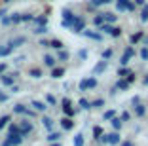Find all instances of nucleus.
Returning <instances> with one entry per match:
<instances>
[{"label":"nucleus","mask_w":148,"mask_h":146,"mask_svg":"<svg viewBox=\"0 0 148 146\" xmlns=\"http://www.w3.org/2000/svg\"><path fill=\"white\" fill-rule=\"evenodd\" d=\"M76 15H74L70 10H63V27H72L76 23Z\"/></svg>","instance_id":"f257e3e1"},{"label":"nucleus","mask_w":148,"mask_h":146,"mask_svg":"<svg viewBox=\"0 0 148 146\" xmlns=\"http://www.w3.org/2000/svg\"><path fill=\"white\" fill-rule=\"evenodd\" d=\"M97 86V78H84L82 82H80V91H87V89H93Z\"/></svg>","instance_id":"f03ea898"},{"label":"nucleus","mask_w":148,"mask_h":146,"mask_svg":"<svg viewBox=\"0 0 148 146\" xmlns=\"http://www.w3.org/2000/svg\"><path fill=\"white\" fill-rule=\"evenodd\" d=\"M101 141L105 142V144H118L120 142V135L118 133H110V135H103Z\"/></svg>","instance_id":"7ed1b4c3"},{"label":"nucleus","mask_w":148,"mask_h":146,"mask_svg":"<svg viewBox=\"0 0 148 146\" xmlns=\"http://www.w3.org/2000/svg\"><path fill=\"white\" fill-rule=\"evenodd\" d=\"M13 112H15V114H27V116H34V112L32 110H29V108L27 106H23V104H15V106H13Z\"/></svg>","instance_id":"20e7f679"},{"label":"nucleus","mask_w":148,"mask_h":146,"mask_svg":"<svg viewBox=\"0 0 148 146\" xmlns=\"http://www.w3.org/2000/svg\"><path fill=\"white\" fill-rule=\"evenodd\" d=\"M19 131H21L23 137H27V135L32 131V123H31V121H27V120H25V121H21V125H19Z\"/></svg>","instance_id":"39448f33"},{"label":"nucleus","mask_w":148,"mask_h":146,"mask_svg":"<svg viewBox=\"0 0 148 146\" xmlns=\"http://www.w3.org/2000/svg\"><path fill=\"white\" fill-rule=\"evenodd\" d=\"M15 78H17V74H2L0 76V80H2V84H6V86H13V82H15Z\"/></svg>","instance_id":"423d86ee"},{"label":"nucleus","mask_w":148,"mask_h":146,"mask_svg":"<svg viewBox=\"0 0 148 146\" xmlns=\"http://www.w3.org/2000/svg\"><path fill=\"white\" fill-rule=\"evenodd\" d=\"M133 55H135V49H133V47H127L125 51H123V57H122V61H120V63H122L123 66H125V64L129 63V59H131Z\"/></svg>","instance_id":"0eeeda50"},{"label":"nucleus","mask_w":148,"mask_h":146,"mask_svg":"<svg viewBox=\"0 0 148 146\" xmlns=\"http://www.w3.org/2000/svg\"><path fill=\"white\" fill-rule=\"evenodd\" d=\"M25 42H27V38H25V36H15V38H13V40H10L8 44L13 47V49H15V47H21Z\"/></svg>","instance_id":"6e6552de"},{"label":"nucleus","mask_w":148,"mask_h":146,"mask_svg":"<svg viewBox=\"0 0 148 146\" xmlns=\"http://www.w3.org/2000/svg\"><path fill=\"white\" fill-rule=\"evenodd\" d=\"M84 27H86L84 19H82V17H78V19H76V23H74V25L70 27V29H72L74 32H84Z\"/></svg>","instance_id":"1a4fd4ad"},{"label":"nucleus","mask_w":148,"mask_h":146,"mask_svg":"<svg viewBox=\"0 0 148 146\" xmlns=\"http://www.w3.org/2000/svg\"><path fill=\"white\" fill-rule=\"evenodd\" d=\"M61 127L66 129V131H70V129L74 127V120H70V118H63V120H61Z\"/></svg>","instance_id":"9d476101"},{"label":"nucleus","mask_w":148,"mask_h":146,"mask_svg":"<svg viewBox=\"0 0 148 146\" xmlns=\"http://www.w3.org/2000/svg\"><path fill=\"white\" fill-rule=\"evenodd\" d=\"M12 51H13V47L10 46V44H6V46H0V57H6V55H10Z\"/></svg>","instance_id":"9b49d317"},{"label":"nucleus","mask_w":148,"mask_h":146,"mask_svg":"<svg viewBox=\"0 0 148 146\" xmlns=\"http://www.w3.org/2000/svg\"><path fill=\"white\" fill-rule=\"evenodd\" d=\"M129 2H131V0H116V8L120 10V12H123V10H127Z\"/></svg>","instance_id":"f8f14e48"},{"label":"nucleus","mask_w":148,"mask_h":146,"mask_svg":"<svg viewBox=\"0 0 148 146\" xmlns=\"http://www.w3.org/2000/svg\"><path fill=\"white\" fill-rule=\"evenodd\" d=\"M32 106H34V110H38V112H46V108H48V106H46V103H40V101H32Z\"/></svg>","instance_id":"ddd939ff"},{"label":"nucleus","mask_w":148,"mask_h":146,"mask_svg":"<svg viewBox=\"0 0 148 146\" xmlns=\"http://www.w3.org/2000/svg\"><path fill=\"white\" fill-rule=\"evenodd\" d=\"M103 17H105V23H110V25H114L116 19H118L114 13H103Z\"/></svg>","instance_id":"4468645a"},{"label":"nucleus","mask_w":148,"mask_h":146,"mask_svg":"<svg viewBox=\"0 0 148 146\" xmlns=\"http://www.w3.org/2000/svg\"><path fill=\"white\" fill-rule=\"evenodd\" d=\"M140 21H143V23L148 21V4H144L143 10H140Z\"/></svg>","instance_id":"2eb2a0df"},{"label":"nucleus","mask_w":148,"mask_h":146,"mask_svg":"<svg viewBox=\"0 0 148 146\" xmlns=\"http://www.w3.org/2000/svg\"><path fill=\"white\" fill-rule=\"evenodd\" d=\"M42 125H44L46 129H51V127H53V120H51V118H48V116H44V118H42Z\"/></svg>","instance_id":"dca6fc26"},{"label":"nucleus","mask_w":148,"mask_h":146,"mask_svg":"<svg viewBox=\"0 0 148 146\" xmlns=\"http://www.w3.org/2000/svg\"><path fill=\"white\" fill-rule=\"evenodd\" d=\"M63 74H65V69H53L51 70V78H63Z\"/></svg>","instance_id":"f3484780"},{"label":"nucleus","mask_w":148,"mask_h":146,"mask_svg":"<svg viewBox=\"0 0 148 146\" xmlns=\"http://www.w3.org/2000/svg\"><path fill=\"white\" fill-rule=\"evenodd\" d=\"M99 30H101V32H105V34H110V30H112V25H110V23H103V25L99 27Z\"/></svg>","instance_id":"a211bd4d"},{"label":"nucleus","mask_w":148,"mask_h":146,"mask_svg":"<svg viewBox=\"0 0 148 146\" xmlns=\"http://www.w3.org/2000/svg\"><path fill=\"white\" fill-rule=\"evenodd\" d=\"M140 38H143V30H139V32H135V34H131L129 42H131V44H137V42H139Z\"/></svg>","instance_id":"6ab92c4d"},{"label":"nucleus","mask_w":148,"mask_h":146,"mask_svg":"<svg viewBox=\"0 0 148 146\" xmlns=\"http://www.w3.org/2000/svg\"><path fill=\"white\" fill-rule=\"evenodd\" d=\"M116 87H118V89H122V91H125L127 87H129V84H127V80H118Z\"/></svg>","instance_id":"aec40b11"},{"label":"nucleus","mask_w":148,"mask_h":146,"mask_svg":"<svg viewBox=\"0 0 148 146\" xmlns=\"http://www.w3.org/2000/svg\"><path fill=\"white\" fill-rule=\"evenodd\" d=\"M44 64H46V66H53V64H55V59H53L51 55H44Z\"/></svg>","instance_id":"412c9836"},{"label":"nucleus","mask_w":148,"mask_h":146,"mask_svg":"<svg viewBox=\"0 0 148 146\" xmlns=\"http://www.w3.org/2000/svg\"><path fill=\"white\" fill-rule=\"evenodd\" d=\"M48 141H49V142L61 141V133H49V135H48Z\"/></svg>","instance_id":"4be33fe9"},{"label":"nucleus","mask_w":148,"mask_h":146,"mask_svg":"<svg viewBox=\"0 0 148 146\" xmlns=\"http://www.w3.org/2000/svg\"><path fill=\"white\" fill-rule=\"evenodd\" d=\"M105 69H106V61H101V63L95 66V70H93V72H95V74H99V72H103Z\"/></svg>","instance_id":"5701e85b"},{"label":"nucleus","mask_w":148,"mask_h":146,"mask_svg":"<svg viewBox=\"0 0 148 146\" xmlns=\"http://www.w3.org/2000/svg\"><path fill=\"white\" fill-rule=\"evenodd\" d=\"M29 76H31V78H40V76H42V70H40V69H31V70H29Z\"/></svg>","instance_id":"b1692460"},{"label":"nucleus","mask_w":148,"mask_h":146,"mask_svg":"<svg viewBox=\"0 0 148 146\" xmlns=\"http://www.w3.org/2000/svg\"><path fill=\"white\" fill-rule=\"evenodd\" d=\"M112 0H89V4L91 6H103V4H110Z\"/></svg>","instance_id":"393cba45"},{"label":"nucleus","mask_w":148,"mask_h":146,"mask_svg":"<svg viewBox=\"0 0 148 146\" xmlns=\"http://www.w3.org/2000/svg\"><path fill=\"white\" fill-rule=\"evenodd\" d=\"M49 47H55V49H63V42H61V40H51V42H49Z\"/></svg>","instance_id":"a878e982"},{"label":"nucleus","mask_w":148,"mask_h":146,"mask_svg":"<svg viewBox=\"0 0 148 146\" xmlns=\"http://www.w3.org/2000/svg\"><path fill=\"white\" fill-rule=\"evenodd\" d=\"M144 112H146V108H144L143 104L137 103V106H135V114H137V116H144Z\"/></svg>","instance_id":"bb28decb"},{"label":"nucleus","mask_w":148,"mask_h":146,"mask_svg":"<svg viewBox=\"0 0 148 146\" xmlns=\"http://www.w3.org/2000/svg\"><path fill=\"white\" fill-rule=\"evenodd\" d=\"M74 146H84V135H76L74 137Z\"/></svg>","instance_id":"cd10ccee"},{"label":"nucleus","mask_w":148,"mask_h":146,"mask_svg":"<svg viewBox=\"0 0 148 146\" xmlns=\"http://www.w3.org/2000/svg\"><path fill=\"white\" fill-rule=\"evenodd\" d=\"M110 36H112V38H118V36H122V29H118V27H112V30H110Z\"/></svg>","instance_id":"c85d7f7f"},{"label":"nucleus","mask_w":148,"mask_h":146,"mask_svg":"<svg viewBox=\"0 0 148 146\" xmlns=\"http://www.w3.org/2000/svg\"><path fill=\"white\" fill-rule=\"evenodd\" d=\"M84 36L93 38V40H101V34H95V32H91V30H86V32H84Z\"/></svg>","instance_id":"c756f323"},{"label":"nucleus","mask_w":148,"mask_h":146,"mask_svg":"<svg viewBox=\"0 0 148 146\" xmlns=\"http://www.w3.org/2000/svg\"><path fill=\"white\" fill-rule=\"evenodd\" d=\"M93 23H95L97 27L103 25V23H105V17H103V13H101V15H95V17H93Z\"/></svg>","instance_id":"7c9ffc66"},{"label":"nucleus","mask_w":148,"mask_h":146,"mask_svg":"<svg viewBox=\"0 0 148 146\" xmlns=\"http://www.w3.org/2000/svg\"><path fill=\"white\" fill-rule=\"evenodd\" d=\"M110 121H112V127L114 129H120V127H122V118H112Z\"/></svg>","instance_id":"2f4dec72"},{"label":"nucleus","mask_w":148,"mask_h":146,"mask_svg":"<svg viewBox=\"0 0 148 146\" xmlns=\"http://www.w3.org/2000/svg\"><path fill=\"white\" fill-rule=\"evenodd\" d=\"M69 59V53L63 51V49H59V53H57V61H66Z\"/></svg>","instance_id":"473e14b6"},{"label":"nucleus","mask_w":148,"mask_h":146,"mask_svg":"<svg viewBox=\"0 0 148 146\" xmlns=\"http://www.w3.org/2000/svg\"><path fill=\"white\" fill-rule=\"evenodd\" d=\"M63 110H65L66 116H74V114H76V110H74V108L70 106V104H69V106H63Z\"/></svg>","instance_id":"72a5a7b5"},{"label":"nucleus","mask_w":148,"mask_h":146,"mask_svg":"<svg viewBox=\"0 0 148 146\" xmlns=\"http://www.w3.org/2000/svg\"><path fill=\"white\" fill-rule=\"evenodd\" d=\"M21 21H34L32 13H21Z\"/></svg>","instance_id":"f704fd0d"},{"label":"nucleus","mask_w":148,"mask_h":146,"mask_svg":"<svg viewBox=\"0 0 148 146\" xmlns=\"http://www.w3.org/2000/svg\"><path fill=\"white\" fill-rule=\"evenodd\" d=\"M46 30H48V27H46V25H40V27H36L32 32H34V34H42V32H46Z\"/></svg>","instance_id":"c9c22d12"},{"label":"nucleus","mask_w":148,"mask_h":146,"mask_svg":"<svg viewBox=\"0 0 148 146\" xmlns=\"http://www.w3.org/2000/svg\"><path fill=\"white\" fill-rule=\"evenodd\" d=\"M78 104H80L82 108H89V106H91V103H89L87 99H80V101H78Z\"/></svg>","instance_id":"e433bc0d"},{"label":"nucleus","mask_w":148,"mask_h":146,"mask_svg":"<svg viewBox=\"0 0 148 146\" xmlns=\"http://www.w3.org/2000/svg\"><path fill=\"white\" fill-rule=\"evenodd\" d=\"M114 116H116V112H114V110H106V112H105V116H103V118H105V120H112Z\"/></svg>","instance_id":"4c0bfd02"},{"label":"nucleus","mask_w":148,"mask_h":146,"mask_svg":"<svg viewBox=\"0 0 148 146\" xmlns=\"http://www.w3.org/2000/svg\"><path fill=\"white\" fill-rule=\"evenodd\" d=\"M101 57H103V61H108L110 57H112V49H106V51H103V55H101Z\"/></svg>","instance_id":"58836bf2"},{"label":"nucleus","mask_w":148,"mask_h":146,"mask_svg":"<svg viewBox=\"0 0 148 146\" xmlns=\"http://www.w3.org/2000/svg\"><path fill=\"white\" fill-rule=\"evenodd\" d=\"M127 74H129V69H125V66H122L118 70V76H127Z\"/></svg>","instance_id":"ea45409f"},{"label":"nucleus","mask_w":148,"mask_h":146,"mask_svg":"<svg viewBox=\"0 0 148 146\" xmlns=\"http://www.w3.org/2000/svg\"><path fill=\"white\" fill-rule=\"evenodd\" d=\"M8 121H10V116H2V118H0V129L4 127V125L8 123Z\"/></svg>","instance_id":"a19ab883"},{"label":"nucleus","mask_w":148,"mask_h":146,"mask_svg":"<svg viewBox=\"0 0 148 146\" xmlns=\"http://www.w3.org/2000/svg\"><path fill=\"white\" fill-rule=\"evenodd\" d=\"M34 21L38 23V25H46V23H48V17H46V15H44V17H36Z\"/></svg>","instance_id":"79ce46f5"},{"label":"nucleus","mask_w":148,"mask_h":146,"mask_svg":"<svg viewBox=\"0 0 148 146\" xmlns=\"http://www.w3.org/2000/svg\"><path fill=\"white\" fill-rule=\"evenodd\" d=\"M140 57H143L144 61H148V47H143V49H140Z\"/></svg>","instance_id":"37998d69"},{"label":"nucleus","mask_w":148,"mask_h":146,"mask_svg":"<svg viewBox=\"0 0 148 146\" xmlns=\"http://www.w3.org/2000/svg\"><path fill=\"white\" fill-rule=\"evenodd\" d=\"M93 135H95V137H103V129L101 127H93Z\"/></svg>","instance_id":"c03bdc74"},{"label":"nucleus","mask_w":148,"mask_h":146,"mask_svg":"<svg viewBox=\"0 0 148 146\" xmlns=\"http://www.w3.org/2000/svg\"><path fill=\"white\" fill-rule=\"evenodd\" d=\"M125 80H127V84L135 82V74H133V72H129V74H127V78H125Z\"/></svg>","instance_id":"a18cd8bd"},{"label":"nucleus","mask_w":148,"mask_h":146,"mask_svg":"<svg viewBox=\"0 0 148 146\" xmlns=\"http://www.w3.org/2000/svg\"><path fill=\"white\" fill-rule=\"evenodd\" d=\"M103 103H105L103 99H97V101H93V103H91V106H101Z\"/></svg>","instance_id":"49530a36"},{"label":"nucleus","mask_w":148,"mask_h":146,"mask_svg":"<svg viewBox=\"0 0 148 146\" xmlns=\"http://www.w3.org/2000/svg\"><path fill=\"white\" fill-rule=\"evenodd\" d=\"M6 101H8V95L0 91V103H6Z\"/></svg>","instance_id":"de8ad7c7"},{"label":"nucleus","mask_w":148,"mask_h":146,"mask_svg":"<svg viewBox=\"0 0 148 146\" xmlns=\"http://www.w3.org/2000/svg\"><path fill=\"white\" fill-rule=\"evenodd\" d=\"M129 120V112H122V121H127Z\"/></svg>","instance_id":"09e8293b"},{"label":"nucleus","mask_w":148,"mask_h":146,"mask_svg":"<svg viewBox=\"0 0 148 146\" xmlns=\"http://www.w3.org/2000/svg\"><path fill=\"white\" fill-rule=\"evenodd\" d=\"M6 72V63H0V74Z\"/></svg>","instance_id":"8fccbe9b"},{"label":"nucleus","mask_w":148,"mask_h":146,"mask_svg":"<svg viewBox=\"0 0 148 146\" xmlns=\"http://www.w3.org/2000/svg\"><path fill=\"white\" fill-rule=\"evenodd\" d=\"M46 99H48V103H51V104H55V99H53L51 95H48V97H46Z\"/></svg>","instance_id":"3c124183"},{"label":"nucleus","mask_w":148,"mask_h":146,"mask_svg":"<svg viewBox=\"0 0 148 146\" xmlns=\"http://www.w3.org/2000/svg\"><path fill=\"white\" fill-rule=\"evenodd\" d=\"M40 46H49V40H40Z\"/></svg>","instance_id":"603ef678"},{"label":"nucleus","mask_w":148,"mask_h":146,"mask_svg":"<svg viewBox=\"0 0 148 146\" xmlns=\"http://www.w3.org/2000/svg\"><path fill=\"white\" fill-rule=\"evenodd\" d=\"M135 4H139V6H144V4H146V0H135Z\"/></svg>","instance_id":"864d4df0"},{"label":"nucleus","mask_w":148,"mask_h":146,"mask_svg":"<svg viewBox=\"0 0 148 146\" xmlns=\"http://www.w3.org/2000/svg\"><path fill=\"white\" fill-rule=\"evenodd\" d=\"M127 10H129V12H133V10H135V4H133V2H129V6H127Z\"/></svg>","instance_id":"5fc2aeb1"},{"label":"nucleus","mask_w":148,"mask_h":146,"mask_svg":"<svg viewBox=\"0 0 148 146\" xmlns=\"http://www.w3.org/2000/svg\"><path fill=\"white\" fill-rule=\"evenodd\" d=\"M122 146H133V142H129V141H125V142H122Z\"/></svg>","instance_id":"6e6d98bb"},{"label":"nucleus","mask_w":148,"mask_h":146,"mask_svg":"<svg viewBox=\"0 0 148 146\" xmlns=\"http://www.w3.org/2000/svg\"><path fill=\"white\" fill-rule=\"evenodd\" d=\"M4 13H6V8H2V10H0V19L4 17Z\"/></svg>","instance_id":"4d7b16f0"},{"label":"nucleus","mask_w":148,"mask_h":146,"mask_svg":"<svg viewBox=\"0 0 148 146\" xmlns=\"http://www.w3.org/2000/svg\"><path fill=\"white\" fill-rule=\"evenodd\" d=\"M144 86H148V76H146V78H144Z\"/></svg>","instance_id":"13d9d810"},{"label":"nucleus","mask_w":148,"mask_h":146,"mask_svg":"<svg viewBox=\"0 0 148 146\" xmlns=\"http://www.w3.org/2000/svg\"><path fill=\"white\" fill-rule=\"evenodd\" d=\"M51 146H61V144H57V142H53V144H51Z\"/></svg>","instance_id":"bf43d9fd"},{"label":"nucleus","mask_w":148,"mask_h":146,"mask_svg":"<svg viewBox=\"0 0 148 146\" xmlns=\"http://www.w3.org/2000/svg\"><path fill=\"white\" fill-rule=\"evenodd\" d=\"M4 2H6V4H8V2H13V0H4Z\"/></svg>","instance_id":"052dcab7"}]
</instances>
